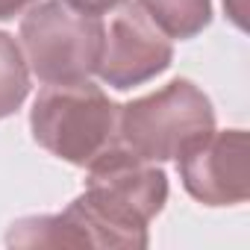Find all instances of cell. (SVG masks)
Masks as SVG:
<instances>
[{"label": "cell", "mask_w": 250, "mask_h": 250, "mask_svg": "<svg viewBox=\"0 0 250 250\" xmlns=\"http://www.w3.org/2000/svg\"><path fill=\"white\" fill-rule=\"evenodd\" d=\"M118 109L88 80L47 83L33 103L30 127L44 150L85 168L118 142Z\"/></svg>", "instance_id": "obj_2"}, {"label": "cell", "mask_w": 250, "mask_h": 250, "mask_svg": "<svg viewBox=\"0 0 250 250\" xmlns=\"http://www.w3.org/2000/svg\"><path fill=\"white\" fill-rule=\"evenodd\" d=\"M212 103L188 80H174L118 109V142L147 162L177 159L188 145L212 133Z\"/></svg>", "instance_id": "obj_3"}, {"label": "cell", "mask_w": 250, "mask_h": 250, "mask_svg": "<svg viewBox=\"0 0 250 250\" xmlns=\"http://www.w3.org/2000/svg\"><path fill=\"white\" fill-rule=\"evenodd\" d=\"M103 24L65 0L33 6L21 21L27 62L42 83H80L97 71L103 53Z\"/></svg>", "instance_id": "obj_4"}, {"label": "cell", "mask_w": 250, "mask_h": 250, "mask_svg": "<svg viewBox=\"0 0 250 250\" xmlns=\"http://www.w3.org/2000/svg\"><path fill=\"white\" fill-rule=\"evenodd\" d=\"M33 0H0V21L3 18H12V15H18L24 6H30Z\"/></svg>", "instance_id": "obj_11"}, {"label": "cell", "mask_w": 250, "mask_h": 250, "mask_svg": "<svg viewBox=\"0 0 250 250\" xmlns=\"http://www.w3.org/2000/svg\"><path fill=\"white\" fill-rule=\"evenodd\" d=\"M180 177L206 206L244 203L250 194V142L244 130L206 133L180 156Z\"/></svg>", "instance_id": "obj_5"}, {"label": "cell", "mask_w": 250, "mask_h": 250, "mask_svg": "<svg viewBox=\"0 0 250 250\" xmlns=\"http://www.w3.org/2000/svg\"><path fill=\"white\" fill-rule=\"evenodd\" d=\"M30 91L27 59L18 42L6 33H0V118L12 115Z\"/></svg>", "instance_id": "obj_8"}, {"label": "cell", "mask_w": 250, "mask_h": 250, "mask_svg": "<svg viewBox=\"0 0 250 250\" xmlns=\"http://www.w3.org/2000/svg\"><path fill=\"white\" fill-rule=\"evenodd\" d=\"M168 39H191L212 21V0H136Z\"/></svg>", "instance_id": "obj_7"}, {"label": "cell", "mask_w": 250, "mask_h": 250, "mask_svg": "<svg viewBox=\"0 0 250 250\" xmlns=\"http://www.w3.org/2000/svg\"><path fill=\"white\" fill-rule=\"evenodd\" d=\"M85 191L59 215L12 224V247H145L147 224L162 212L168 180L156 168L115 142L85 165Z\"/></svg>", "instance_id": "obj_1"}, {"label": "cell", "mask_w": 250, "mask_h": 250, "mask_svg": "<svg viewBox=\"0 0 250 250\" xmlns=\"http://www.w3.org/2000/svg\"><path fill=\"white\" fill-rule=\"evenodd\" d=\"M171 39L145 15L139 3H130L115 15L109 33L103 36L97 74L112 88H133L162 74L171 65Z\"/></svg>", "instance_id": "obj_6"}, {"label": "cell", "mask_w": 250, "mask_h": 250, "mask_svg": "<svg viewBox=\"0 0 250 250\" xmlns=\"http://www.w3.org/2000/svg\"><path fill=\"white\" fill-rule=\"evenodd\" d=\"M68 6H74V9H80V12H85V15H103V12H112V9H118L124 0H65Z\"/></svg>", "instance_id": "obj_9"}, {"label": "cell", "mask_w": 250, "mask_h": 250, "mask_svg": "<svg viewBox=\"0 0 250 250\" xmlns=\"http://www.w3.org/2000/svg\"><path fill=\"white\" fill-rule=\"evenodd\" d=\"M224 9L232 18L235 27H244V15H247V0H224Z\"/></svg>", "instance_id": "obj_10"}]
</instances>
